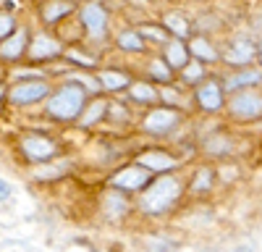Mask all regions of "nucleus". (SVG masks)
<instances>
[{
  "label": "nucleus",
  "instance_id": "obj_21",
  "mask_svg": "<svg viewBox=\"0 0 262 252\" xmlns=\"http://www.w3.org/2000/svg\"><path fill=\"white\" fill-rule=\"evenodd\" d=\"M128 95H131V100L144 102V105H152V102L158 100V92L152 90V84H147V81H131Z\"/></svg>",
  "mask_w": 262,
  "mask_h": 252
},
{
  "label": "nucleus",
  "instance_id": "obj_17",
  "mask_svg": "<svg viewBox=\"0 0 262 252\" xmlns=\"http://www.w3.org/2000/svg\"><path fill=\"white\" fill-rule=\"evenodd\" d=\"M189 53L194 55V60H210V63H215L217 58H221V53L215 50V45L210 39H205V37H194L191 42H189Z\"/></svg>",
  "mask_w": 262,
  "mask_h": 252
},
{
  "label": "nucleus",
  "instance_id": "obj_1",
  "mask_svg": "<svg viewBox=\"0 0 262 252\" xmlns=\"http://www.w3.org/2000/svg\"><path fill=\"white\" fill-rule=\"evenodd\" d=\"M179 197H181V181L176 176L163 174L155 181H149L142 192V210L149 216H163L179 202Z\"/></svg>",
  "mask_w": 262,
  "mask_h": 252
},
{
  "label": "nucleus",
  "instance_id": "obj_3",
  "mask_svg": "<svg viewBox=\"0 0 262 252\" xmlns=\"http://www.w3.org/2000/svg\"><path fill=\"white\" fill-rule=\"evenodd\" d=\"M228 111L233 118H242V121H254L262 116V92L257 90H242L236 92L228 102Z\"/></svg>",
  "mask_w": 262,
  "mask_h": 252
},
{
  "label": "nucleus",
  "instance_id": "obj_6",
  "mask_svg": "<svg viewBox=\"0 0 262 252\" xmlns=\"http://www.w3.org/2000/svg\"><path fill=\"white\" fill-rule=\"evenodd\" d=\"M81 29L86 32V37L100 42L107 34V11L100 3H86L81 6Z\"/></svg>",
  "mask_w": 262,
  "mask_h": 252
},
{
  "label": "nucleus",
  "instance_id": "obj_31",
  "mask_svg": "<svg viewBox=\"0 0 262 252\" xmlns=\"http://www.w3.org/2000/svg\"><path fill=\"white\" fill-rule=\"evenodd\" d=\"M3 97H6V92H3V87H0V105H3Z\"/></svg>",
  "mask_w": 262,
  "mask_h": 252
},
{
  "label": "nucleus",
  "instance_id": "obj_26",
  "mask_svg": "<svg viewBox=\"0 0 262 252\" xmlns=\"http://www.w3.org/2000/svg\"><path fill=\"white\" fill-rule=\"evenodd\" d=\"M139 32V37L142 39H152V42H163V45H165V42H168V32L165 29H160V27H142V29H137Z\"/></svg>",
  "mask_w": 262,
  "mask_h": 252
},
{
  "label": "nucleus",
  "instance_id": "obj_14",
  "mask_svg": "<svg viewBox=\"0 0 262 252\" xmlns=\"http://www.w3.org/2000/svg\"><path fill=\"white\" fill-rule=\"evenodd\" d=\"M29 58L32 60H48V58H55V55H60L63 53V48H60V42H55L53 37H48V34H37L32 42H29Z\"/></svg>",
  "mask_w": 262,
  "mask_h": 252
},
{
  "label": "nucleus",
  "instance_id": "obj_10",
  "mask_svg": "<svg viewBox=\"0 0 262 252\" xmlns=\"http://www.w3.org/2000/svg\"><path fill=\"white\" fill-rule=\"evenodd\" d=\"M29 42H32V37H29V29H27V27L16 29L8 39L0 42V58H3V60H16V58H21V55L29 50Z\"/></svg>",
  "mask_w": 262,
  "mask_h": 252
},
{
  "label": "nucleus",
  "instance_id": "obj_4",
  "mask_svg": "<svg viewBox=\"0 0 262 252\" xmlns=\"http://www.w3.org/2000/svg\"><path fill=\"white\" fill-rule=\"evenodd\" d=\"M48 95H50V84L45 79H24L11 90L8 100H11V105H18L21 108V105H32V102L45 100Z\"/></svg>",
  "mask_w": 262,
  "mask_h": 252
},
{
  "label": "nucleus",
  "instance_id": "obj_9",
  "mask_svg": "<svg viewBox=\"0 0 262 252\" xmlns=\"http://www.w3.org/2000/svg\"><path fill=\"white\" fill-rule=\"evenodd\" d=\"M257 55V45L252 39H247V37H238V39H233L231 45H228V50L223 53V60L228 63V66H247V63H252V58Z\"/></svg>",
  "mask_w": 262,
  "mask_h": 252
},
{
  "label": "nucleus",
  "instance_id": "obj_8",
  "mask_svg": "<svg viewBox=\"0 0 262 252\" xmlns=\"http://www.w3.org/2000/svg\"><path fill=\"white\" fill-rule=\"evenodd\" d=\"M21 153H24L29 160L42 163V160L55 158L58 147H55V142H53V139L42 137V134H27V137H21Z\"/></svg>",
  "mask_w": 262,
  "mask_h": 252
},
{
  "label": "nucleus",
  "instance_id": "obj_2",
  "mask_svg": "<svg viewBox=\"0 0 262 252\" xmlns=\"http://www.w3.org/2000/svg\"><path fill=\"white\" fill-rule=\"evenodd\" d=\"M86 108V92L79 81H66L48 100V113L55 121H74Z\"/></svg>",
  "mask_w": 262,
  "mask_h": 252
},
{
  "label": "nucleus",
  "instance_id": "obj_20",
  "mask_svg": "<svg viewBox=\"0 0 262 252\" xmlns=\"http://www.w3.org/2000/svg\"><path fill=\"white\" fill-rule=\"evenodd\" d=\"M142 165L147 168V171H170V168L176 165V160H173L170 155H165V153H147L142 158Z\"/></svg>",
  "mask_w": 262,
  "mask_h": 252
},
{
  "label": "nucleus",
  "instance_id": "obj_15",
  "mask_svg": "<svg viewBox=\"0 0 262 252\" xmlns=\"http://www.w3.org/2000/svg\"><path fill=\"white\" fill-rule=\"evenodd\" d=\"M163 60L173 71H181L186 63H189V48L184 39H168L165 42V50H163Z\"/></svg>",
  "mask_w": 262,
  "mask_h": 252
},
{
  "label": "nucleus",
  "instance_id": "obj_30",
  "mask_svg": "<svg viewBox=\"0 0 262 252\" xmlns=\"http://www.w3.org/2000/svg\"><path fill=\"white\" fill-rule=\"evenodd\" d=\"M257 55H259V63H262V42H259V48H257Z\"/></svg>",
  "mask_w": 262,
  "mask_h": 252
},
{
  "label": "nucleus",
  "instance_id": "obj_12",
  "mask_svg": "<svg viewBox=\"0 0 262 252\" xmlns=\"http://www.w3.org/2000/svg\"><path fill=\"white\" fill-rule=\"evenodd\" d=\"M76 11V3L74 0H45L39 6V16L48 27H55L58 21H63L66 16H71Z\"/></svg>",
  "mask_w": 262,
  "mask_h": 252
},
{
  "label": "nucleus",
  "instance_id": "obj_29",
  "mask_svg": "<svg viewBox=\"0 0 262 252\" xmlns=\"http://www.w3.org/2000/svg\"><path fill=\"white\" fill-rule=\"evenodd\" d=\"M236 252H254V249H249V247H238Z\"/></svg>",
  "mask_w": 262,
  "mask_h": 252
},
{
  "label": "nucleus",
  "instance_id": "obj_18",
  "mask_svg": "<svg viewBox=\"0 0 262 252\" xmlns=\"http://www.w3.org/2000/svg\"><path fill=\"white\" fill-rule=\"evenodd\" d=\"M163 29L165 32H173V34H176V39H184L189 34V21L179 11H168L165 18H163Z\"/></svg>",
  "mask_w": 262,
  "mask_h": 252
},
{
  "label": "nucleus",
  "instance_id": "obj_25",
  "mask_svg": "<svg viewBox=\"0 0 262 252\" xmlns=\"http://www.w3.org/2000/svg\"><path fill=\"white\" fill-rule=\"evenodd\" d=\"M210 186H212V171L210 168H200L196 176H194V181H191V189L196 195H202V192H207Z\"/></svg>",
  "mask_w": 262,
  "mask_h": 252
},
{
  "label": "nucleus",
  "instance_id": "obj_19",
  "mask_svg": "<svg viewBox=\"0 0 262 252\" xmlns=\"http://www.w3.org/2000/svg\"><path fill=\"white\" fill-rule=\"evenodd\" d=\"M116 42H118V48L126 50V53H144V50H147V42L139 37L137 29H126V32H121V34L116 37Z\"/></svg>",
  "mask_w": 262,
  "mask_h": 252
},
{
  "label": "nucleus",
  "instance_id": "obj_13",
  "mask_svg": "<svg viewBox=\"0 0 262 252\" xmlns=\"http://www.w3.org/2000/svg\"><path fill=\"white\" fill-rule=\"evenodd\" d=\"M259 81H262V71L259 69H252V66H244L242 71L228 74L226 90L228 92H242V90H252L254 84H259Z\"/></svg>",
  "mask_w": 262,
  "mask_h": 252
},
{
  "label": "nucleus",
  "instance_id": "obj_11",
  "mask_svg": "<svg viewBox=\"0 0 262 252\" xmlns=\"http://www.w3.org/2000/svg\"><path fill=\"white\" fill-rule=\"evenodd\" d=\"M196 102H200V108L207 111V113H215L221 111L223 105V87L217 81H202L200 87H196Z\"/></svg>",
  "mask_w": 262,
  "mask_h": 252
},
{
  "label": "nucleus",
  "instance_id": "obj_23",
  "mask_svg": "<svg viewBox=\"0 0 262 252\" xmlns=\"http://www.w3.org/2000/svg\"><path fill=\"white\" fill-rule=\"evenodd\" d=\"M105 113H107V102L95 100L92 105H86V111H84V116H81V126H92V123L100 121Z\"/></svg>",
  "mask_w": 262,
  "mask_h": 252
},
{
  "label": "nucleus",
  "instance_id": "obj_22",
  "mask_svg": "<svg viewBox=\"0 0 262 252\" xmlns=\"http://www.w3.org/2000/svg\"><path fill=\"white\" fill-rule=\"evenodd\" d=\"M147 74H149V79H155V81H163V84H168V81H170V76H173V69L168 66V63H165L163 58H158V60H152V63H149Z\"/></svg>",
  "mask_w": 262,
  "mask_h": 252
},
{
  "label": "nucleus",
  "instance_id": "obj_7",
  "mask_svg": "<svg viewBox=\"0 0 262 252\" xmlns=\"http://www.w3.org/2000/svg\"><path fill=\"white\" fill-rule=\"evenodd\" d=\"M111 184L121 189V192H142L149 184V171L144 165H126L111 179Z\"/></svg>",
  "mask_w": 262,
  "mask_h": 252
},
{
  "label": "nucleus",
  "instance_id": "obj_5",
  "mask_svg": "<svg viewBox=\"0 0 262 252\" xmlns=\"http://www.w3.org/2000/svg\"><path fill=\"white\" fill-rule=\"evenodd\" d=\"M181 121V113L176 108H152L147 116H144V123L142 129L147 134H155V137H163L168 132H173Z\"/></svg>",
  "mask_w": 262,
  "mask_h": 252
},
{
  "label": "nucleus",
  "instance_id": "obj_16",
  "mask_svg": "<svg viewBox=\"0 0 262 252\" xmlns=\"http://www.w3.org/2000/svg\"><path fill=\"white\" fill-rule=\"evenodd\" d=\"M100 87L102 90H107V92H121V90H126V87H131V79H128V74H123V71H113V69H105V71H100Z\"/></svg>",
  "mask_w": 262,
  "mask_h": 252
},
{
  "label": "nucleus",
  "instance_id": "obj_27",
  "mask_svg": "<svg viewBox=\"0 0 262 252\" xmlns=\"http://www.w3.org/2000/svg\"><path fill=\"white\" fill-rule=\"evenodd\" d=\"M13 32H16V21H13V16H11V13H0V42L8 39Z\"/></svg>",
  "mask_w": 262,
  "mask_h": 252
},
{
  "label": "nucleus",
  "instance_id": "obj_24",
  "mask_svg": "<svg viewBox=\"0 0 262 252\" xmlns=\"http://www.w3.org/2000/svg\"><path fill=\"white\" fill-rule=\"evenodd\" d=\"M181 76H184L186 84H196V81H202V76H205V66L200 60H189L186 66L181 69Z\"/></svg>",
  "mask_w": 262,
  "mask_h": 252
},
{
  "label": "nucleus",
  "instance_id": "obj_28",
  "mask_svg": "<svg viewBox=\"0 0 262 252\" xmlns=\"http://www.w3.org/2000/svg\"><path fill=\"white\" fill-rule=\"evenodd\" d=\"M8 195H11V186H8V184H6L3 179H0V202H3V200H6Z\"/></svg>",
  "mask_w": 262,
  "mask_h": 252
}]
</instances>
